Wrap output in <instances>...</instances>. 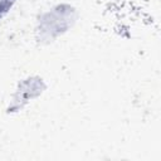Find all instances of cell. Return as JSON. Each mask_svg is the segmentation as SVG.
<instances>
[{"label": "cell", "instance_id": "obj_3", "mask_svg": "<svg viewBox=\"0 0 161 161\" xmlns=\"http://www.w3.org/2000/svg\"><path fill=\"white\" fill-rule=\"evenodd\" d=\"M18 0H0V20L10 11Z\"/></svg>", "mask_w": 161, "mask_h": 161}, {"label": "cell", "instance_id": "obj_2", "mask_svg": "<svg viewBox=\"0 0 161 161\" xmlns=\"http://www.w3.org/2000/svg\"><path fill=\"white\" fill-rule=\"evenodd\" d=\"M45 89V83L43 78L38 75H29L21 79L10 99V104L8 107V112H18L24 108L29 102L39 97Z\"/></svg>", "mask_w": 161, "mask_h": 161}, {"label": "cell", "instance_id": "obj_1", "mask_svg": "<svg viewBox=\"0 0 161 161\" xmlns=\"http://www.w3.org/2000/svg\"><path fill=\"white\" fill-rule=\"evenodd\" d=\"M77 11L70 4H58L39 14L36 20V34L39 42H53L67 33L75 21Z\"/></svg>", "mask_w": 161, "mask_h": 161}]
</instances>
